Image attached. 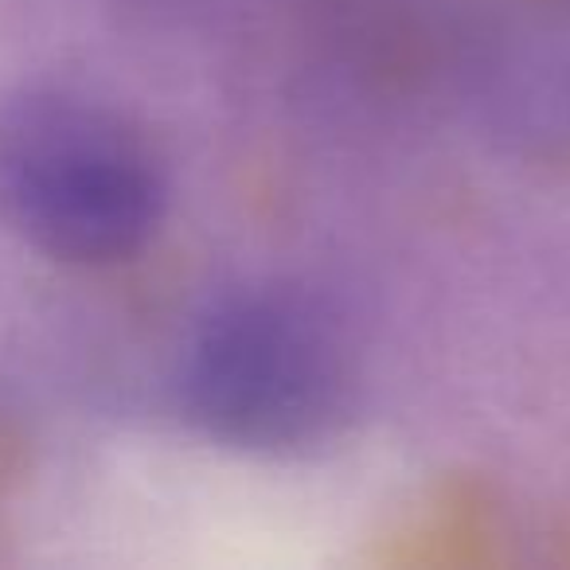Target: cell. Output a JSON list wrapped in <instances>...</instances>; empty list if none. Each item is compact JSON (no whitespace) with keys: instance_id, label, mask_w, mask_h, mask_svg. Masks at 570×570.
Listing matches in <instances>:
<instances>
[{"instance_id":"1","label":"cell","mask_w":570,"mask_h":570,"mask_svg":"<svg viewBox=\"0 0 570 570\" xmlns=\"http://www.w3.org/2000/svg\"><path fill=\"white\" fill-rule=\"evenodd\" d=\"M364 399L352 328L282 277L235 285L191 321L176 403L199 438L243 458L302 461L344 442Z\"/></svg>"},{"instance_id":"2","label":"cell","mask_w":570,"mask_h":570,"mask_svg":"<svg viewBox=\"0 0 570 570\" xmlns=\"http://www.w3.org/2000/svg\"><path fill=\"white\" fill-rule=\"evenodd\" d=\"M168 173L114 102L67 82L0 90V223L63 266H118L157 238Z\"/></svg>"}]
</instances>
